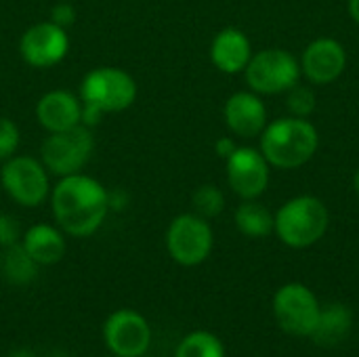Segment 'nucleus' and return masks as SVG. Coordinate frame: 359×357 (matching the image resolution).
Segmentation results:
<instances>
[{
	"instance_id": "f03ea898",
	"label": "nucleus",
	"mask_w": 359,
	"mask_h": 357,
	"mask_svg": "<svg viewBox=\"0 0 359 357\" xmlns=\"http://www.w3.org/2000/svg\"><path fill=\"white\" fill-rule=\"evenodd\" d=\"M261 149L267 162L280 168H297L316 154L318 130L305 120L282 118L265 128Z\"/></svg>"
},
{
	"instance_id": "f3484780",
	"label": "nucleus",
	"mask_w": 359,
	"mask_h": 357,
	"mask_svg": "<svg viewBox=\"0 0 359 357\" xmlns=\"http://www.w3.org/2000/svg\"><path fill=\"white\" fill-rule=\"evenodd\" d=\"M21 246L38 265H55L65 257L63 234L46 223L34 225L23 234Z\"/></svg>"
},
{
	"instance_id": "9d476101",
	"label": "nucleus",
	"mask_w": 359,
	"mask_h": 357,
	"mask_svg": "<svg viewBox=\"0 0 359 357\" xmlns=\"http://www.w3.org/2000/svg\"><path fill=\"white\" fill-rule=\"evenodd\" d=\"M69 50L67 29L59 27L57 23L40 21L27 27L19 40V53L23 61L36 69H46L65 59Z\"/></svg>"
},
{
	"instance_id": "6ab92c4d",
	"label": "nucleus",
	"mask_w": 359,
	"mask_h": 357,
	"mask_svg": "<svg viewBox=\"0 0 359 357\" xmlns=\"http://www.w3.org/2000/svg\"><path fill=\"white\" fill-rule=\"evenodd\" d=\"M38 263L25 252L21 244H13L6 248L4 259H2V271L4 278L15 284V286H25L36 280L38 276Z\"/></svg>"
},
{
	"instance_id": "2eb2a0df",
	"label": "nucleus",
	"mask_w": 359,
	"mask_h": 357,
	"mask_svg": "<svg viewBox=\"0 0 359 357\" xmlns=\"http://www.w3.org/2000/svg\"><path fill=\"white\" fill-rule=\"evenodd\" d=\"M210 59L221 72L236 74L244 69L250 61V42L244 32L227 27L215 36L210 46Z\"/></svg>"
},
{
	"instance_id": "f8f14e48",
	"label": "nucleus",
	"mask_w": 359,
	"mask_h": 357,
	"mask_svg": "<svg viewBox=\"0 0 359 357\" xmlns=\"http://www.w3.org/2000/svg\"><path fill=\"white\" fill-rule=\"evenodd\" d=\"M227 181L231 189L246 200L261 196L269 181L265 156L252 147H238L227 158Z\"/></svg>"
},
{
	"instance_id": "39448f33",
	"label": "nucleus",
	"mask_w": 359,
	"mask_h": 357,
	"mask_svg": "<svg viewBox=\"0 0 359 357\" xmlns=\"http://www.w3.org/2000/svg\"><path fill=\"white\" fill-rule=\"evenodd\" d=\"M82 103L99 107L103 114H116L128 109L137 99L135 78L120 67H95L80 84Z\"/></svg>"
},
{
	"instance_id": "1a4fd4ad",
	"label": "nucleus",
	"mask_w": 359,
	"mask_h": 357,
	"mask_svg": "<svg viewBox=\"0 0 359 357\" xmlns=\"http://www.w3.org/2000/svg\"><path fill=\"white\" fill-rule=\"evenodd\" d=\"M297 59L280 48H269L255 55L246 65V80L257 93L273 95L290 90L299 80Z\"/></svg>"
},
{
	"instance_id": "ddd939ff",
	"label": "nucleus",
	"mask_w": 359,
	"mask_h": 357,
	"mask_svg": "<svg viewBox=\"0 0 359 357\" xmlns=\"http://www.w3.org/2000/svg\"><path fill=\"white\" fill-rule=\"evenodd\" d=\"M82 99L69 90H48L36 103V118L48 133L67 130L80 124Z\"/></svg>"
},
{
	"instance_id": "20e7f679",
	"label": "nucleus",
	"mask_w": 359,
	"mask_h": 357,
	"mask_svg": "<svg viewBox=\"0 0 359 357\" xmlns=\"http://www.w3.org/2000/svg\"><path fill=\"white\" fill-rule=\"evenodd\" d=\"M95 149V139L90 128L78 124L67 130L48 133L40 147V162L55 177H67L82 173Z\"/></svg>"
},
{
	"instance_id": "cd10ccee",
	"label": "nucleus",
	"mask_w": 359,
	"mask_h": 357,
	"mask_svg": "<svg viewBox=\"0 0 359 357\" xmlns=\"http://www.w3.org/2000/svg\"><path fill=\"white\" fill-rule=\"evenodd\" d=\"M236 149H238V147H236V143H233L231 139H227V137H223V139H219V141H217V154H219L221 158H225V160H227Z\"/></svg>"
},
{
	"instance_id": "7ed1b4c3",
	"label": "nucleus",
	"mask_w": 359,
	"mask_h": 357,
	"mask_svg": "<svg viewBox=\"0 0 359 357\" xmlns=\"http://www.w3.org/2000/svg\"><path fill=\"white\" fill-rule=\"evenodd\" d=\"M273 227L284 244L292 248H305L316 244L326 234L328 210L318 198L301 196L280 208Z\"/></svg>"
},
{
	"instance_id": "9b49d317",
	"label": "nucleus",
	"mask_w": 359,
	"mask_h": 357,
	"mask_svg": "<svg viewBox=\"0 0 359 357\" xmlns=\"http://www.w3.org/2000/svg\"><path fill=\"white\" fill-rule=\"evenodd\" d=\"M105 343L118 357L143 356L151 343V330L147 320L133 309L114 311L103 328Z\"/></svg>"
},
{
	"instance_id": "aec40b11",
	"label": "nucleus",
	"mask_w": 359,
	"mask_h": 357,
	"mask_svg": "<svg viewBox=\"0 0 359 357\" xmlns=\"http://www.w3.org/2000/svg\"><path fill=\"white\" fill-rule=\"evenodd\" d=\"M273 223H276V219L271 217V213L257 202H244L236 210V225L248 238L269 236L273 229Z\"/></svg>"
},
{
	"instance_id": "f257e3e1",
	"label": "nucleus",
	"mask_w": 359,
	"mask_h": 357,
	"mask_svg": "<svg viewBox=\"0 0 359 357\" xmlns=\"http://www.w3.org/2000/svg\"><path fill=\"white\" fill-rule=\"evenodd\" d=\"M50 206L59 227L74 238L93 236L109 213L107 189L82 173L59 179L50 191Z\"/></svg>"
},
{
	"instance_id": "412c9836",
	"label": "nucleus",
	"mask_w": 359,
	"mask_h": 357,
	"mask_svg": "<svg viewBox=\"0 0 359 357\" xmlns=\"http://www.w3.org/2000/svg\"><path fill=\"white\" fill-rule=\"evenodd\" d=\"M175 357H225V349L215 335L198 330L181 341Z\"/></svg>"
},
{
	"instance_id": "393cba45",
	"label": "nucleus",
	"mask_w": 359,
	"mask_h": 357,
	"mask_svg": "<svg viewBox=\"0 0 359 357\" xmlns=\"http://www.w3.org/2000/svg\"><path fill=\"white\" fill-rule=\"evenodd\" d=\"M21 229L13 215H0V246L8 248L13 244H19Z\"/></svg>"
},
{
	"instance_id": "4be33fe9",
	"label": "nucleus",
	"mask_w": 359,
	"mask_h": 357,
	"mask_svg": "<svg viewBox=\"0 0 359 357\" xmlns=\"http://www.w3.org/2000/svg\"><path fill=\"white\" fill-rule=\"evenodd\" d=\"M194 208L200 217L204 219H210V217H217L223 208H225V198L223 194L215 187V185H202L196 189L194 198Z\"/></svg>"
},
{
	"instance_id": "a211bd4d",
	"label": "nucleus",
	"mask_w": 359,
	"mask_h": 357,
	"mask_svg": "<svg viewBox=\"0 0 359 357\" xmlns=\"http://www.w3.org/2000/svg\"><path fill=\"white\" fill-rule=\"evenodd\" d=\"M351 326H353L351 311L341 303H332L320 309V318L311 339L322 347H337L349 337Z\"/></svg>"
},
{
	"instance_id": "6e6552de",
	"label": "nucleus",
	"mask_w": 359,
	"mask_h": 357,
	"mask_svg": "<svg viewBox=\"0 0 359 357\" xmlns=\"http://www.w3.org/2000/svg\"><path fill=\"white\" fill-rule=\"evenodd\" d=\"M273 314L284 332L311 337L320 318V305L309 288L303 284H288L273 297Z\"/></svg>"
},
{
	"instance_id": "0eeeda50",
	"label": "nucleus",
	"mask_w": 359,
	"mask_h": 357,
	"mask_svg": "<svg viewBox=\"0 0 359 357\" xmlns=\"http://www.w3.org/2000/svg\"><path fill=\"white\" fill-rule=\"evenodd\" d=\"M166 246L179 265H200L212 250V229L200 215H179L168 225Z\"/></svg>"
},
{
	"instance_id": "c756f323",
	"label": "nucleus",
	"mask_w": 359,
	"mask_h": 357,
	"mask_svg": "<svg viewBox=\"0 0 359 357\" xmlns=\"http://www.w3.org/2000/svg\"><path fill=\"white\" fill-rule=\"evenodd\" d=\"M11 357H34L32 351H27V349H17V351H13Z\"/></svg>"
},
{
	"instance_id": "7c9ffc66",
	"label": "nucleus",
	"mask_w": 359,
	"mask_h": 357,
	"mask_svg": "<svg viewBox=\"0 0 359 357\" xmlns=\"http://www.w3.org/2000/svg\"><path fill=\"white\" fill-rule=\"evenodd\" d=\"M353 185H355V191H358V196H359V170H358V175H355V181H353Z\"/></svg>"
},
{
	"instance_id": "a878e982",
	"label": "nucleus",
	"mask_w": 359,
	"mask_h": 357,
	"mask_svg": "<svg viewBox=\"0 0 359 357\" xmlns=\"http://www.w3.org/2000/svg\"><path fill=\"white\" fill-rule=\"evenodd\" d=\"M76 17H78V13H76V6L72 2H59L50 8V21L63 29L72 27L76 23Z\"/></svg>"
},
{
	"instance_id": "c85d7f7f",
	"label": "nucleus",
	"mask_w": 359,
	"mask_h": 357,
	"mask_svg": "<svg viewBox=\"0 0 359 357\" xmlns=\"http://www.w3.org/2000/svg\"><path fill=\"white\" fill-rule=\"evenodd\" d=\"M349 11H351L353 19L359 23V0H349Z\"/></svg>"
},
{
	"instance_id": "dca6fc26",
	"label": "nucleus",
	"mask_w": 359,
	"mask_h": 357,
	"mask_svg": "<svg viewBox=\"0 0 359 357\" xmlns=\"http://www.w3.org/2000/svg\"><path fill=\"white\" fill-rule=\"evenodd\" d=\"M225 122L240 137H255L265 126V107L250 93L233 95L225 105Z\"/></svg>"
},
{
	"instance_id": "bb28decb",
	"label": "nucleus",
	"mask_w": 359,
	"mask_h": 357,
	"mask_svg": "<svg viewBox=\"0 0 359 357\" xmlns=\"http://www.w3.org/2000/svg\"><path fill=\"white\" fill-rule=\"evenodd\" d=\"M103 118V112L95 105H88V103H82V114H80V124L86 126V128H93L101 122Z\"/></svg>"
},
{
	"instance_id": "b1692460",
	"label": "nucleus",
	"mask_w": 359,
	"mask_h": 357,
	"mask_svg": "<svg viewBox=\"0 0 359 357\" xmlns=\"http://www.w3.org/2000/svg\"><path fill=\"white\" fill-rule=\"evenodd\" d=\"M288 107H290V112L297 114V116H307V114H311L313 107H316V97H313V93H311L309 88H303V86L294 88V86H292L290 97H288Z\"/></svg>"
},
{
	"instance_id": "4468645a",
	"label": "nucleus",
	"mask_w": 359,
	"mask_h": 357,
	"mask_svg": "<svg viewBox=\"0 0 359 357\" xmlns=\"http://www.w3.org/2000/svg\"><path fill=\"white\" fill-rule=\"evenodd\" d=\"M345 48L337 40L322 38L307 46L303 55V69L307 78L316 84H326L341 76V72L345 69Z\"/></svg>"
},
{
	"instance_id": "423d86ee",
	"label": "nucleus",
	"mask_w": 359,
	"mask_h": 357,
	"mask_svg": "<svg viewBox=\"0 0 359 357\" xmlns=\"http://www.w3.org/2000/svg\"><path fill=\"white\" fill-rule=\"evenodd\" d=\"M0 183L6 196L25 208L40 206L50 194L48 170L40 160L29 156H13L2 162Z\"/></svg>"
},
{
	"instance_id": "5701e85b",
	"label": "nucleus",
	"mask_w": 359,
	"mask_h": 357,
	"mask_svg": "<svg viewBox=\"0 0 359 357\" xmlns=\"http://www.w3.org/2000/svg\"><path fill=\"white\" fill-rule=\"evenodd\" d=\"M21 135L17 124L11 118H0V162H6L15 156Z\"/></svg>"
}]
</instances>
